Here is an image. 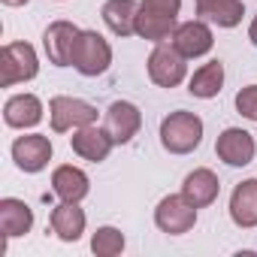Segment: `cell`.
Returning <instances> with one entry per match:
<instances>
[{
  "label": "cell",
  "mask_w": 257,
  "mask_h": 257,
  "mask_svg": "<svg viewBox=\"0 0 257 257\" xmlns=\"http://www.w3.org/2000/svg\"><path fill=\"white\" fill-rule=\"evenodd\" d=\"M4 121L10 127H19V131H25V127H37L43 121V103L40 97L34 94H16L7 100L4 106Z\"/></svg>",
  "instance_id": "2e32d148"
},
{
  "label": "cell",
  "mask_w": 257,
  "mask_h": 257,
  "mask_svg": "<svg viewBox=\"0 0 257 257\" xmlns=\"http://www.w3.org/2000/svg\"><path fill=\"white\" fill-rule=\"evenodd\" d=\"M13 161L22 173H40L46 170V164L52 161V143L49 137L31 134V137H19L13 143Z\"/></svg>",
  "instance_id": "30bf717a"
},
{
  "label": "cell",
  "mask_w": 257,
  "mask_h": 257,
  "mask_svg": "<svg viewBox=\"0 0 257 257\" xmlns=\"http://www.w3.org/2000/svg\"><path fill=\"white\" fill-rule=\"evenodd\" d=\"M218 191H221V182L212 170H194L185 176V185H182V194L188 197V203H194L197 209H206L218 200Z\"/></svg>",
  "instance_id": "5bb4252c"
},
{
  "label": "cell",
  "mask_w": 257,
  "mask_h": 257,
  "mask_svg": "<svg viewBox=\"0 0 257 257\" xmlns=\"http://www.w3.org/2000/svg\"><path fill=\"white\" fill-rule=\"evenodd\" d=\"M137 16H140V4L137 0H109L103 7V22L115 37H131L137 34Z\"/></svg>",
  "instance_id": "e0dca14e"
},
{
  "label": "cell",
  "mask_w": 257,
  "mask_h": 257,
  "mask_svg": "<svg viewBox=\"0 0 257 257\" xmlns=\"http://www.w3.org/2000/svg\"><path fill=\"white\" fill-rule=\"evenodd\" d=\"M4 4H7V7H25L28 0H4Z\"/></svg>",
  "instance_id": "484cf974"
},
{
  "label": "cell",
  "mask_w": 257,
  "mask_h": 257,
  "mask_svg": "<svg viewBox=\"0 0 257 257\" xmlns=\"http://www.w3.org/2000/svg\"><path fill=\"white\" fill-rule=\"evenodd\" d=\"M254 152H257L254 137L248 131H242V127H227L215 143V155L227 167H248L254 161Z\"/></svg>",
  "instance_id": "9c48e42d"
},
{
  "label": "cell",
  "mask_w": 257,
  "mask_h": 257,
  "mask_svg": "<svg viewBox=\"0 0 257 257\" xmlns=\"http://www.w3.org/2000/svg\"><path fill=\"white\" fill-rule=\"evenodd\" d=\"M176 28L179 25H176L173 16H158V13H146V10H140V16H137V34L143 40H152V43L173 40Z\"/></svg>",
  "instance_id": "44dd1931"
},
{
  "label": "cell",
  "mask_w": 257,
  "mask_h": 257,
  "mask_svg": "<svg viewBox=\"0 0 257 257\" xmlns=\"http://www.w3.org/2000/svg\"><path fill=\"white\" fill-rule=\"evenodd\" d=\"M112 64V49L109 43L97 34V31H82L79 43H76V55H73V67L82 76H100L106 73Z\"/></svg>",
  "instance_id": "5b68a950"
},
{
  "label": "cell",
  "mask_w": 257,
  "mask_h": 257,
  "mask_svg": "<svg viewBox=\"0 0 257 257\" xmlns=\"http://www.w3.org/2000/svg\"><path fill=\"white\" fill-rule=\"evenodd\" d=\"M106 134L112 137L115 146H124V143H131L137 134H140V127H143V115L134 103H127V100H115L109 109H106Z\"/></svg>",
  "instance_id": "ba28073f"
},
{
  "label": "cell",
  "mask_w": 257,
  "mask_h": 257,
  "mask_svg": "<svg viewBox=\"0 0 257 257\" xmlns=\"http://www.w3.org/2000/svg\"><path fill=\"white\" fill-rule=\"evenodd\" d=\"M248 40L257 46V16H254V22H251V28H248Z\"/></svg>",
  "instance_id": "d4e9b609"
},
{
  "label": "cell",
  "mask_w": 257,
  "mask_h": 257,
  "mask_svg": "<svg viewBox=\"0 0 257 257\" xmlns=\"http://www.w3.org/2000/svg\"><path fill=\"white\" fill-rule=\"evenodd\" d=\"M155 224H158L164 233H170V236H182V233H188V230L197 224V206L188 203L185 194H170V197H164V200L158 203V209H155Z\"/></svg>",
  "instance_id": "8992f818"
},
{
  "label": "cell",
  "mask_w": 257,
  "mask_h": 257,
  "mask_svg": "<svg viewBox=\"0 0 257 257\" xmlns=\"http://www.w3.org/2000/svg\"><path fill=\"white\" fill-rule=\"evenodd\" d=\"M221 88H224V64H221V61L203 64V67L191 76V82H188V91H191L194 97H200V100L218 97Z\"/></svg>",
  "instance_id": "ffe728a7"
},
{
  "label": "cell",
  "mask_w": 257,
  "mask_h": 257,
  "mask_svg": "<svg viewBox=\"0 0 257 257\" xmlns=\"http://www.w3.org/2000/svg\"><path fill=\"white\" fill-rule=\"evenodd\" d=\"M230 218L236 227H257V179H245L233 188Z\"/></svg>",
  "instance_id": "4fadbf2b"
},
{
  "label": "cell",
  "mask_w": 257,
  "mask_h": 257,
  "mask_svg": "<svg viewBox=\"0 0 257 257\" xmlns=\"http://www.w3.org/2000/svg\"><path fill=\"white\" fill-rule=\"evenodd\" d=\"M236 112L248 121H257V85H248L236 94Z\"/></svg>",
  "instance_id": "603a6c76"
},
{
  "label": "cell",
  "mask_w": 257,
  "mask_h": 257,
  "mask_svg": "<svg viewBox=\"0 0 257 257\" xmlns=\"http://www.w3.org/2000/svg\"><path fill=\"white\" fill-rule=\"evenodd\" d=\"M52 230L64 242H76L85 233V212L79 209V203L64 200L61 206H55L52 209Z\"/></svg>",
  "instance_id": "ac0fdd59"
},
{
  "label": "cell",
  "mask_w": 257,
  "mask_h": 257,
  "mask_svg": "<svg viewBox=\"0 0 257 257\" xmlns=\"http://www.w3.org/2000/svg\"><path fill=\"white\" fill-rule=\"evenodd\" d=\"M91 251L97 257H115L124 251V233L115 230V227H100L91 239Z\"/></svg>",
  "instance_id": "7402d4cb"
},
{
  "label": "cell",
  "mask_w": 257,
  "mask_h": 257,
  "mask_svg": "<svg viewBox=\"0 0 257 257\" xmlns=\"http://www.w3.org/2000/svg\"><path fill=\"white\" fill-rule=\"evenodd\" d=\"M203 143V118L194 112H170L161 121V146L173 155H188Z\"/></svg>",
  "instance_id": "6da1fadb"
},
{
  "label": "cell",
  "mask_w": 257,
  "mask_h": 257,
  "mask_svg": "<svg viewBox=\"0 0 257 257\" xmlns=\"http://www.w3.org/2000/svg\"><path fill=\"white\" fill-rule=\"evenodd\" d=\"M52 188H55V194L61 197V200H70V203H79V200H85L88 197V176L79 170V167H58L55 173H52Z\"/></svg>",
  "instance_id": "d6986e66"
},
{
  "label": "cell",
  "mask_w": 257,
  "mask_h": 257,
  "mask_svg": "<svg viewBox=\"0 0 257 257\" xmlns=\"http://www.w3.org/2000/svg\"><path fill=\"white\" fill-rule=\"evenodd\" d=\"M188 58L173 46V43H158L155 52L149 55V76L155 85L161 88H176L182 85L185 73H188Z\"/></svg>",
  "instance_id": "3957f363"
},
{
  "label": "cell",
  "mask_w": 257,
  "mask_h": 257,
  "mask_svg": "<svg viewBox=\"0 0 257 257\" xmlns=\"http://www.w3.org/2000/svg\"><path fill=\"white\" fill-rule=\"evenodd\" d=\"M49 115H52V131L55 134H67V131H79L97 121V109L79 97H52L49 103Z\"/></svg>",
  "instance_id": "277c9868"
},
{
  "label": "cell",
  "mask_w": 257,
  "mask_h": 257,
  "mask_svg": "<svg viewBox=\"0 0 257 257\" xmlns=\"http://www.w3.org/2000/svg\"><path fill=\"white\" fill-rule=\"evenodd\" d=\"M140 10H146V13H158V16H179V10H182V0H143L140 4Z\"/></svg>",
  "instance_id": "cb8c5ba5"
},
{
  "label": "cell",
  "mask_w": 257,
  "mask_h": 257,
  "mask_svg": "<svg viewBox=\"0 0 257 257\" xmlns=\"http://www.w3.org/2000/svg\"><path fill=\"white\" fill-rule=\"evenodd\" d=\"M82 31L73 25V22H52L43 34V46H46V55L55 67H70L73 64V55H76V43H79Z\"/></svg>",
  "instance_id": "52a82bcc"
},
{
  "label": "cell",
  "mask_w": 257,
  "mask_h": 257,
  "mask_svg": "<svg viewBox=\"0 0 257 257\" xmlns=\"http://www.w3.org/2000/svg\"><path fill=\"white\" fill-rule=\"evenodd\" d=\"M40 70L37 64V52L31 43H10L0 52V85L4 88H13L19 82H28L34 79Z\"/></svg>",
  "instance_id": "7a4b0ae2"
},
{
  "label": "cell",
  "mask_w": 257,
  "mask_h": 257,
  "mask_svg": "<svg viewBox=\"0 0 257 257\" xmlns=\"http://www.w3.org/2000/svg\"><path fill=\"white\" fill-rule=\"evenodd\" d=\"M70 143H73V152L79 155V158H85V161H94V164H100V161H106L109 158V152H112V137L106 134V127H94V124H88V127H79V131L70 137Z\"/></svg>",
  "instance_id": "8fae6325"
},
{
  "label": "cell",
  "mask_w": 257,
  "mask_h": 257,
  "mask_svg": "<svg viewBox=\"0 0 257 257\" xmlns=\"http://www.w3.org/2000/svg\"><path fill=\"white\" fill-rule=\"evenodd\" d=\"M212 31H209V25L203 22V19H197V22H185V25H179L176 28V34H173V46L185 55V58H200V55H206V52H212Z\"/></svg>",
  "instance_id": "7c38bea8"
},
{
  "label": "cell",
  "mask_w": 257,
  "mask_h": 257,
  "mask_svg": "<svg viewBox=\"0 0 257 257\" xmlns=\"http://www.w3.org/2000/svg\"><path fill=\"white\" fill-rule=\"evenodd\" d=\"M34 227V209L25 200L16 197H4L0 200V230H4L7 239L13 236H25Z\"/></svg>",
  "instance_id": "9a60e30c"
}]
</instances>
